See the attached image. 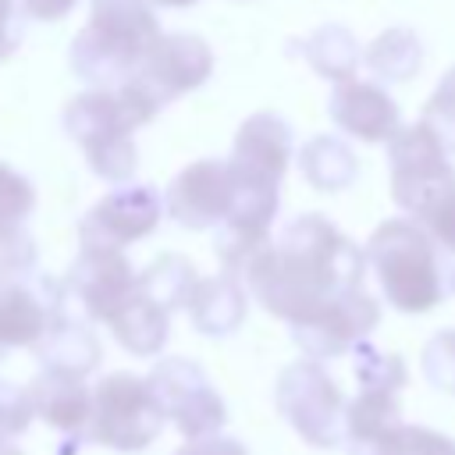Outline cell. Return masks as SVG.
Returning <instances> with one entry per match:
<instances>
[{
  "mask_svg": "<svg viewBox=\"0 0 455 455\" xmlns=\"http://www.w3.org/2000/svg\"><path fill=\"white\" fill-rule=\"evenodd\" d=\"M363 274L366 249L320 213L288 220L281 238L249 259V277L263 306L291 323H306L338 295L363 288Z\"/></svg>",
  "mask_w": 455,
  "mask_h": 455,
  "instance_id": "1",
  "label": "cell"
},
{
  "mask_svg": "<svg viewBox=\"0 0 455 455\" xmlns=\"http://www.w3.org/2000/svg\"><path fill=\"white\" fill-rule=\"evenodd\" d=\"M160 107L132 82L117 89H89L64 107V128L82 146L85 160L100 178L124 181L132 178L139 153L132 146V132L146 124Z\"/></svg>",
  "mask_w": 455,
  "mask_h": 455,
  "instance_id": "2",
  "label": "cell"
},
{
  "mask_svg": "<svg viewBox=\"0 0 455 455\" xmlns=\"http://www.w3.org/2000/svg\"><path fill=\"white\" fill-rule=\"evenodd\" d=\"M366 263L373 267L384 299L398 313H430L448 295L441 249L409 217H391L377 224L366 242Z\"/></svg>",
  "mask_w": 455,
  "mask_h": 455,
  "instance_id": "3",
  "label": "cell"
},
{
  "mask_svg": "<svg viewBox=\"0 0 455 455\" xmlns=\"http://www.w3.org/2000/svg\"><path fill=\"white\" fill-rule=\"evenodd\" d=\"M156 39L160 25L146 0H92L89 25L71 43V68L96 89H117Z\"/></svg>",
  "mask_w": 455,
  "mask_h": 455,
  "instance_id": "4",
  "label": "cell"
},
{
  "mask_svg": "<svg viewBox=\"0 0 455 455\" xmlns=\"http://www.w3.org/2000/svg\"><path fill=\"white\" fill-rule=\"evenodd\" d=\"M387 160H391V199L405 210V217H416L423 203H430L441 188L455 185L451 153L423 121L405 124L387 142Z\"/></svg>",
  "mask_w": 455,
  "mask_h": 455,
  "instance_id": "5",
  "label": "cell"
},
{
  "mask_svg": "<svg viewBox=\"0 0 455 455\" xmlns=\"http://www.w3.org/2000/svg\"><path fill=\"white\" fill-rule=\"evenodd\" d=\"M213 71V53L199 36H160L149 53L142 57V64L132 75V85H139L156 107H164L167 100H178L181 92L203 85Z\"/></svg>",
  "mask_w": 455,
  "mask_h": 455,
  "instance_id": "6",
  "label": "cell"
},
{
  "mask_svg": "<svg viewBox=\"0 0 455 455\" xmlns=\"http://www.w3.org/2000/svg\"><path fill=\"white\" fill-rule=\"evenodd\" d=\"M235 203V174L228 160H199L167 188V213L185 228L224 224Z\"/></svg>",
  "mask_w": 455,
  "mask_h": 455,
  "instance_id": "7",
  "label": "cell"
},
{
  "mask_svg": "<svg viewBox=\"0 0 455 455\" xmlns=\"http://www.w3.org/2000/svg\"><path fill=\"white\" fill-rule=\"evenodd\" d=\"M327 110H331V121L359 139V142H391L405 124H402V110L398 103L391 100V92L380 85V82H363V78H352V82H341L331 89V100H327Z\"/></svg>",
  "mask_w": 455,
  "mask_h": 455,
  "instance_id": "8",
  "label": "cell"
},
{
  "mask_svg": "<svg viewBox=\"0 0 455 455\" xmlns=\"http://www.w3.org/2000/svg\"><path fill=\"white\" fill-rule=\"evenodd\" d=\"M288 160H291V128L277 114L263 110V114H252L238 128L228 164H231V174L238 181L263 185V188H281Z\"/></svg>",
  "mask_w": 455,
  "mask_h": 455,
  "instance_id": "9",
  "label": "cell"
},
{
  "mask_svg": "<svg viewBox=\"0 0 455 455\" xmlns=\"http://www.w3.org/2000/svg\"><path fill=\"white\" fill-rule=\"evenodd\" d=\"M380 306L366 288H352L327 302L316 316L306 323H295V338L313 352V355H341L352 345H363V338L377 327Z\"/></svg>",
  "mask_w": 455,
  "mask_h": 455,
  "instance_id": "10",
  "label": "cell"
},
{
  "mask_svg": "<svg viewBox=\"0 0 455 455\" xmlns=\"http://www.w3.org/2000/svg\"><path fill=\"white\" fill-rule=\"evenodd\" d=\"M160 220V199L149 185H132L103 196L82 220V242L89 249H117L149 235Z\"/></svg>",
  "mask_w": 455,
  "mask_h": 455,
  "instance_id": "11",
  "label": "cell"
},
{
  "mask_svg": "<svg viewBox=\"0 0 455 455\" xmlns=\"http://www.w3.org/2000/svg\"><path fill=\"white\" fill-rule=\"evenodd\" d=\"M284 409L291 412L295 427H302L306 437H313V444H334L338 441V416H341V391L334 387V380L302 363L291 366L284 373V387H281Z\"/></svg>",
  "mask_w": 455,
  "mask_h": 455,
  "instance_id": "12",
  "label": "cell"
},
{
  "mask_svg": "<svg viewBox=\"0 0 455 455\" xmlns=\"http://www.w3.org/2000/svg\"><path fill=\"white\" fill-rule=\"evenodd\" d=\"M299 167L306 174V181L320 192H341L355 181L359 174V160L352 153L348 142H341L338 135H316L299 149Z\"/></svg>",
  "mask_w": 455,
  "mask_h": 455,
  "instance_id": "13",
  "label": "cell"
},
{
  "mask_svg": "<svg viewBox=\"0 0 455 455\" xmlns=\"http://www.w3.org/2000/svg\"><path fill=\"white\" fill-rule=\"evenodd\" d=\"M299 50L309 60V68L316 75L331 78L334 85L352 82L355 78V68L363 64V50H359L355 36L345 25H323V28H316L313 36H306L299 43Z\"/></svg>",
  "mask_w": 455,
  "mask_h": 455,
  "instance_id": "14",
  "label": "cell"
},
{
  "mask_svg": "<svg viewBox=\"0 0 455 455\" xmlns=\"http://www.w3.org/2000/svg\"><path fill=\"white\" fill-rule=\"evenodd\" d=\"M363 64L380 78V82H409L412 75H419L423 68V43L412 28L395 25L384 28L366 50H363Z\"/></svg>",
  "mask_w": 455,
  "mask_h": 455,
  "instance_id": "15",
  "label": "cell"
},
{
  "mask_svg": "<svg viewBox=\"0 0 455 455\" xmlns=\"http://www.w3.org/2000/svg\"><path fill=\"white\" fill-rule=\"evenodd\" d=\"M355 377L363 387H380V391H402L405 384V363L395 352H380L373 345H355Z\"/></svg>",
  "mask_w": 455,
  "mask_h": 455,
  "instance_id": "16",
  "label": "cell"
},
{
  "mask_svg": "<svg viewBox=\"0 0 455 455\" xmlns=\"http://www.w3.org/2000/svg\"><path fill=\"white\" fill-rule=\"evenodd\" d=\"M448 153H455V68H448L437 82V89L430 92V100L423 103V117H419Z\"/></svg>",
  "mask_w": 455,
  "mask_h": 455,
  "instance_id": "17",
  "label": "cell"
},
{
  "mask_svg": "<svg viewBox=\"0 0 455 455\" xmlns=\"http://www.w3.org/2000/svg\"><path fill=\"white\" fill-rule=\"evenodd\" d=\"M409 220H416V224L437 242V249L455 252V185L441 188V192H437L430 203H423V210H419L416 217H409Z\"/></svg>",
  "mask_w": 455,
  "mask_h": 455,
  "instance_id": "18",
  "label": "cell"
},
{
  "mask_svg": "<svg viewBox=\"0 0 455 455\" xmlns=\"http://www.w3.org/2000/svg\"><path fill=\"white\" fill-rule=\"evenodd\" d=\"M423 377L437 391H455V327L437 331L423 348Z\"/></svg>",
  "mask_w": 455,
  "mask_h": 455,
  "instance_id": "19",
  "label": "cell"
},
{
  "mask_svg": "<svg viewBox=\"0 0 455 455\" xmlns=\"http://www.w3.org/2000/svg\"><path fill=\"white\" fill-rule=\"evenodd\" d=\"M32 206H36L32 185L18 171H11L7 164H0V238L7 231H14V224L25 213H32Z\"/></svg>",
  "mask_w": 455,
  "mask_h": 455,
  "instance_id": "20",
  "label": "cell"
},
{
  "mask_svg": "<svg viewBox=\"0 0 455 455\" xmlns=\"http://www.w3.org/2000/svg\"><path fill=\"white\" fill-rule=\"evenodd\" d=\"M21 7H25L28 18L57 21V18H64V14L75 7V0H21Z\"/></svg>",
  "mask_w": 455,
  "mask_h": 455,
  "instance_id": "21",
  "label": "cell"
},
{
  "mask_svg": "<svg viewBox=\"0 0 455 455\" xmlns=\"http://www.w3.org/2000/svg\"><path fill=\"white\" fill-rule=\"evenodd\" d=\"M18 43V28H14V4L0 0V57L11 53V46Z\"/></svg>",
  "mask_w": 455,
  "mask_h": 455,
  "instance_id": "22",
  "label": "cell"
},
{
  "mask_svg": "<svg viewBox=\"0 0 455 455\" xmlns=\"http://www.w3.org/2000/svg\"><path fill=\"white\" fill-rule=\"evenodd\" d=\"M156 4H167V7H188V4H196V0H156Z\"/></svg>",
  "mask_w": 455,
  "mask_h": 455,
  "instance_id": "23",
  "label": "cell"
},
{
  "mask_svg": "<svg viewBox=\"0 0 455 455\" xmlns=\"http://www.w3.org/2000/svg\"><path fill=\"white\" fill-rule=\"evenodd\" d=\"M448 288H451V291H455V267H451V270H448Z\"/></svg>",
  "mask_w": 455,
  "mask_h": 455,
  "instance_id": "24",
  "label": "cell"
},
{
  "mask_svg": "<svg viewBox=\"0 0 455 455\" xmlns=\"http://www.w3.org/2000/svg\"><path fill=\"white\" fill-rule=\"evenodd\" d=\"M451 395H455V391H451Z\"/></svg>",
  "mask_w": 455,
  "mask_h": 455,
  "instance_id": "25",
  "label": "cell"
}]
</instances>
